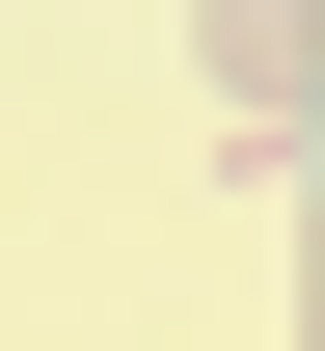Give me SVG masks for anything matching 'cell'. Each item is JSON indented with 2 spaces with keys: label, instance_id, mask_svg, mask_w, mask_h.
I'll return each instance as SVG.
<instances>
[{
  "label": "cell",
  "instance_id": "1",
  "mask_svg": "<svg viewBox=\"0 0 325 351\" xmlns=\"http://www.w3.org/2000/svg\"><path fill=\"white\" fill-rule=\"evenodd\" d=\"M217 108H244V135L325 108V0H217Z\"/></svg>",
  "mask_w": 325,
  "mask_h": 351
}]
</instances>
